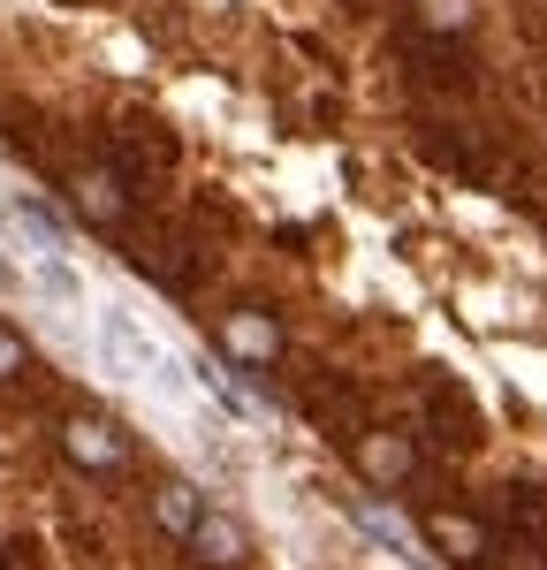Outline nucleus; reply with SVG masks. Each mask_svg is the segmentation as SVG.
Returning <instances> with one entry per match:
<instances>
[{
    "label": "nucleus",
    "mask_w": 547,
    "mask_h": 570,
    "mask_svg": "<svg viewBox=\"0 0 547 570\" xmlns=\"http://www.w3.org/2000/svg\"><path fill=\"white\" fill-rule=\"evenodd\" d=\"M99 357H107L115 373H137V381H152V373L168 365V351L137 327L130 312H99Z\"/></svg>",
    "instance_id": "1"
},
{
    "label": "nucleus",
    "mask_w": 547,
    "mask_h": 570,
    "mask_svg": "<svg viewBox=\"0 0 547 570\" xmlns=\"http://www.w3.org/2000/svg\"><path fill=\"white\" fill-rule=\"evenodd\" d=\"M190 540H198V556H206V563H221V570H236L243 556H251V540H243V525H236V518H221V510H198V525H190Z\"/></svg>",
    "instance_id": "2"
},
{
    "label": "nucleus",
    "mask_w": 547,
    "mask_h": 570,
    "mask_svg": "<svg viewBox=\"0 0 547 570\" xmlns=\"http://www.w3.org/2000/svg\"><path fill=\"white\" fill-rule=\"evenodd\" d=\"M228 351L251 357V365H267V357L281 351V327H274L267 312H236V320H228Z\"/></svg>",
    "instance_id": "3"
},
{
    "label": "nucleus",
    "mask_w": 547,
    "mask_h": 570,
    "mask_svg": "<svg viewBox=\"0 0 547 570\" xmlns=\"http://www.w3.org/2000/svg\"><path fill=\"white\" fill-rule=\"evenodd\" d=\"M69 456L107 472V464H122V441H115V426H107V419H69Z\"/></svg>",
    "instance_id": "4"
},
{
    "label": "nucleus",
    "mask_w": 547,
    "mask_h": 570,
    "mask_svg": "<svg viewBox=\"0 0 547 570\" xmlns=\"http://www.w3.org/2000/svg\"><path fill=\"white\" fill-rule=\"evenodd\" d=\"M358 525L372 532V540H388V548H396V556H404V563H426V556H418V540H410V532L396 525V518H388V510H372V502H365V510H358Z\"/></svg>",
    "instance_id": "5"
},
{
    "label": "nucleus",
    "mask_w": 547,
    "mask_h": 570,
    "mask_svg": "<svg viewBox=\"0 0 547 570\" xmlns=\"http://www.w3.org/2000/svg\"><path fill=\"white\" fill-rule=\"evenodd\" d=\"M160 525L190 540V525H198V494L190 487H160Z\"/></svg>",
    "instance_id": "6"
},
{
    "label": "nucleus",
    "mask_w": 547,
    "mask_h": 570,
    "mask_svg": "<svg viewBox=\"0 0 547 570\" xmlns=\"http://www.w3.org/2000/svg\"><path fill=\"white\" fill-rule=\"evenodd\" d=\"M365 472H372V480H404L410 449H404V441H365Z\"/></svg>",
    "instance_id": "7"
},
{
    "label": "nucleus",
    "mask_w": 547,
    "mask_h": 570,
    "mask_svg": "<svg viewBox=\"0 0 547 570\" xmlns=\"http://www.w3.org/2000/svg\"><path fill=\"white\" fill-rule=\"evenodd\" d=\"M434 540H441V548H449V556H479V548H487V532L479 525H464V518H434Z\"/></svg>",
    "instance_id": "8"
},
{
    "label": "nucleus",
    "mask_w": 547,
    "mask_h": 570,
    "mask_svg": "<svg viewBox=\"0 0 547 570\" xmlns=\"http://www.w3.org/2000/svg\"><path fill=\"white\" fill-rule=\"evenodd\" d=\"M84 198H91V214H99V220L122 214V198H115V183H107V176H84Z\"/></svg>",
    "instance_id": "9"
},
{
    "label": "nucleus",
    "mask_w": 547,
    "mask_h": 570,
    "mask_svg": "<svg viewBox=\"0 0 547 570\" xmlns=\"http://www.w3.org/2000/svg\"><path fill=\"white\" fill-rule=\"evenodd\" d=\"M426 23H464V0H426Z\"/></svg>",
    "instance_id": "10"
},
{
    "label": "nucleus",
    "mask_w": 547,
    "mask_h": 570,
    "mask_svg": "<svg viewBox=\"0 0 547 570\" xmlns=\"http://www.w3.org/2000/svg\"><path fill=\"white\" fill-rule=\"evenodd\" d=\"M16 365H23V343H16V335H0V373H16Z\"/></svg>",
    "instance_id": "11"
}]
</instances>
